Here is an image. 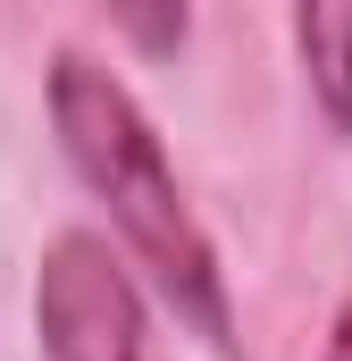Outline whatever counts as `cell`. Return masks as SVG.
Masks as SVG:
<instances>
[{"mask_svg":"<svg viewBox=\"0 0 352 361\" xmlns=\"http://www.w3.org/2000/svg\"><path fill=\"white\" fill-rule=\"evenodd\" d=\"M51 135H59L68 169L84 177V193L109 210V227L126 235L134 269L160 286L176 328H193L210 353H235V302H227L218 244H210V227L193 219V202L176 185L151 109L118 85L101 59L59 51L51 59Z\"/></svg>","mask_w":352,"mask_h":361,"instance_id":"6da1fadb","label":"cell"},{"mask_svg":"<svg viewBox=\"0 0 352 361\" xmlns=\"http://www.w3.org/2000/svg\"><path fill=\"white\" fill-rule=\"evenodd\" d=\"M34 336L42 361H143V294L92 227L51 235L34 269Z\"/></svg>","mask_w":352,"mask_h":361,"instance_id":"7a4b0ae2","label":"cell"},{"mask_svg":"<svg viewBox=\"0 0 352 361\" xmlns=\"http://www.w3.org/2000/svg\"><path fill=\"white\" fill-rule=\"evenodd\" d=\"M294 59L319 118L352 135V0H294Z\"/></svg>","mask_w":352,"mask_h":361,"instance_id":"3957f363","label":"cell"},{"mask_svg":"<svg viewBox=\"0 0 352 361\" xmlns=\"http://www.w3.org/2000/svg\"><path fill=\"white\" fill-rule=\"evenodd\" d=\"M118 17V34L143 51V59H176L184 51V25H193V0H101Z\"/></svg>","mask_w":352,"mask_h":361,"instance_id":"277c9868","label":"cell"},{"mask_svg":"<svg viewBox=\"0 0 352 361\" xmlns=\"http://www.w3.org/2000/svg\"><path fill=\"white\" fill-rule=\"evenodd\" d=\"M319 361H352V294L336 302V319H327V345H319Z\"/></svg>","mask_w":352,"mask_h":361,"instance_id":"5b68a950","label":"cell"}]
</instances>
